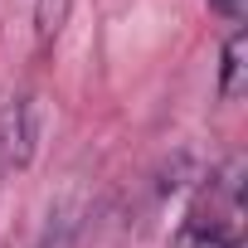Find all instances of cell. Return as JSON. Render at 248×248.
Segmentation results:
<instances>
[{
	"instance_id": "cell-1",
	"label": "cell",
	"mask_w": 248,
	"mask_h": 248,
	"mask_svg": "<svg viewBox=\"0 0 248 248\" xmlns=\"http://www.w3.org/2000/svg\"><path fill=\"white\" fill-rule=\"evenodd\" d=\"M243 229V161H224L185 214L180 248H238Z\"/></svg>"
},
{
	"instance_id": "cell-2",
	"label": "cell",
	"mask_w": 248,
	"mask_h": 248,
	"mask_svg": "<svg viewBox=\"0 0 248 248\" xmlns=\"http://www.w3.org/2000/svg\"><path fill=\"white\" fill-rule=\"evenodd\" d=\"M34 137H39L34 97H10L5 107H0V180H5L10 170H20V166H30Z\"/></svg>"
},
{
	"instance_id": "cell-3",
	"label": "cell",
	"mask_w": 248,
	"mask_h": 248,
	"mask_svg": "<svg viewBox=\"0 0 248 248\" xmlns=\"http://www.w3.org/2000/svg\"><path fill=\"white\" fill-rule=\"evenodd\" d=\"M243 78H248V34L233 30L224 39V63H219V97L238 102L243 97Z\"/></svg>"
},
{
	"instance_id": "cell-4",
	"label": "cell",
	"mask_w": 248,
	"mask_h": 248,
	"mask_svg": "<svg viewBox=\"0 0 248 248\" xmlns=\"http://www.w3.org/2000/svg\"><path fill=\"white\" fill-rule=\"evenodd\" d=\"M63 20H68V0H34V30H39V44L59 39Z\"/></svg>"
},
{
	"instance_id": "cell-5",
	"label": "cell",
	"mask_w": 248,
	"mask_h": 248,
	"mask_svg": "<svg viewBox=\"0 0 248 248\" xmlns=\"http://www.w3.org/2000/svg\"><path fill=\"white\" fill-rule=\"evenodd\" d=\"M73 233H78V219H73V214H59L34 248H73Z\"/></svg>"
},
{
	"instance_id": "cell-6",
	"label": "cell",
	"mask_w": 248,
	"mask_h": 248,
	"mask_svg": "<svg viewBox=\"0 0 248 248\" xmlns=\"http://www.w3.org/2000/svg\"><path fill=\"white\" fill-rule=\"evenodd\" d=\"M209 5H214L224 20H233V25H238V20H243V5H248V0H209Z\"/></svg>"
}]
</instances>
